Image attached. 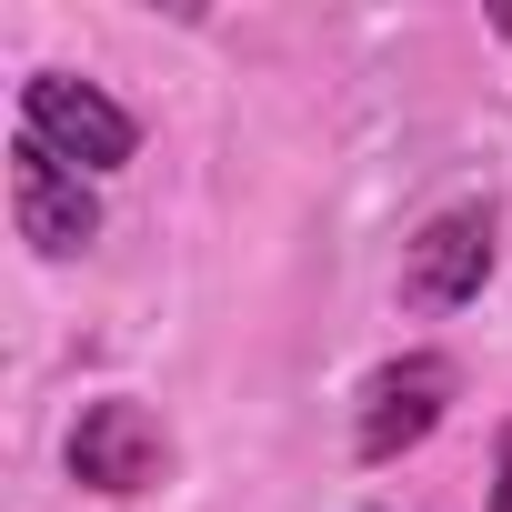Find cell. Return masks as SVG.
Returning <instances> with one entry per match:
<instances>
[{
    "instance_id": "2",
    "label": "cell",
    "mask_w": 512,
    "mask_h": 512,
    "mask_svg": "<svg viewBox=\"0 0 512 512\" xmlns=\"http://www.w3.org/2000/svg\"><path fill=\"white\" fill-rule=\"evenodd\" d=\"M21 141H41V151L71 161L81 181H101V171H121V161L141 151V121H131L101 81H81V71H31V81H21Z\"/></svg>"
},
{
    "instance_id": "4",
    "label": "cell",
    "mask_w": 512,
    "mask_h": 512,
    "mask_svg": "<svg viewBox=\"0 0 512 512\" xmlns=\"http://www.w3.org/2000/svg\"><path fill=\"white\" fill-rule=\"evenodd\" d=\"M492 201H442L412 241H402V312H462L492 282Z\"/></svg>"
},
{
    "instance_id": "6",
    "label": "cell",
    "mask_w": 512,
    "mask_h": 512,
    "mask_svg": "<svg viewBox=\"0 0 512 512\" xmlns=\"http://www.w3.org/2000/svg\"><path fill=\"white\" fill-rule=\"evenodd\" d=\"M482 512H512V422L492 432V492H482Z\"/></svg>"
},
{
    "instance_id": "5",
    "label": "cell",
    "mask_w": 512,
    "mask_h": 512,
    "mask_svg": "<svg viewBox=\"0 0 512 512\" xmlns=\"http://www.w3.org/2000/svg\"><path fill=\"white\" fill-rule=\"evenodd\" d=\"M11 231L41 251V262H81L101 241V191L71 161H51L41 141H11Z\"/></svg>"
},
{
    "instance_id": "3",
    "label": "cell",
    "mask_w": 512,
    "mask_h": 512,
    "mask_svg": "<svg viewBox=\"0 0 512 512\" xmlns=\"http://www.w3.org/2000/svg\"><path fill=\"white\" fill-rule=\"evenodd\" d=\"M161 472H171V432H161L151 402H131V392L81 402V422H71V482H81V492L131 502V492H151Z\"/></svg>"
},
{
    "instance_id": "1",
    "label": "cell",
    "mask_w": 512,
    "mask_h": 512,
    "mask_svg": "<svg viewBox=\"0 0 512 512\" xmlns=\"http://www.w3.org/2000/svg\"><path fill=\"white\" fill-rule=\"evenodd\" d=\"M452 392H462L452 352H392V362H372L362 372V402H352V462L382 472V462L422 452L452 422Z\"/></svg>"
}]
</instances>
